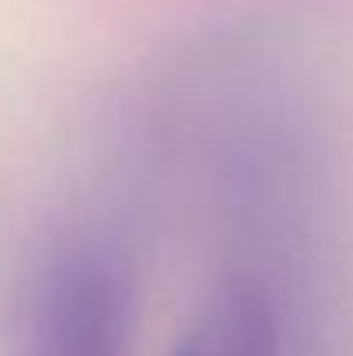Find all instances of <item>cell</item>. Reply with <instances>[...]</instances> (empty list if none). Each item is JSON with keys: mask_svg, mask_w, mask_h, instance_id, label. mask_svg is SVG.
Wrapping results in <instances>:
<instances>
[{"mask_svg": "<svg viewBox=\"0 0 353 356\" xmlns=\"http://www.w3.org/2000/svg\"><path fill=\"white\" fill-rule=\"evenodd\" d=\"M132 308L128 266L108 242L56 238L24 280L14 356H128Z\"/></svg>", "mask_w": 353, "mask_h": 356, "instance_id": "1", "label": "cell"}, {"mask_svg": "<svg viewBox=\"0 0 353 356\" xmlns=\"http://www.w3.org/2000/svg\"><path fill=\"white\" fill-rule=\"evenodd\" d=\"M173 356H281V322L263 287L222 284L194 315Z\"/></svg>", "mask_w": 353, "mask_h": 356, "instance_id": "2", "label": "cell"}]
</instances>
